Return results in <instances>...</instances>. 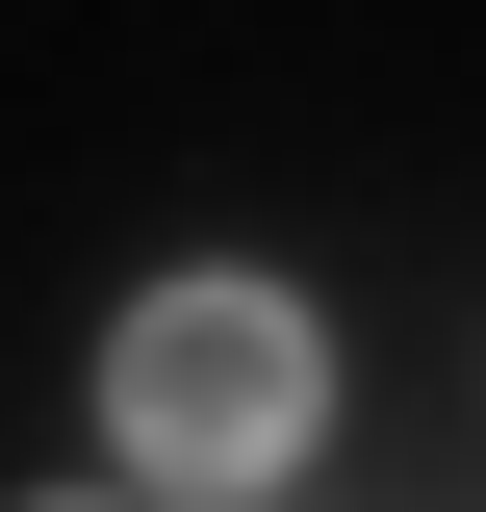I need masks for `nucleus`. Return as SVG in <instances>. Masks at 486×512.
<instances>
[{"mask_svg":"<svg viewBox=\"0 0 486 512\" xmlns=\"http://www.w3.org/2000/svg\"><path fill=\"white\" fill-rule=\"evenodd\" d=\"M307 384L333 359H307L282 282H154V308L103 333V436L154 461V487H282L307 461Z\"/></svg>","mask_w":486,"mask_h":512,"instance_id":"obj_1","label":"nucleus"},{"mask_svg":"<svg viewBox=\"0 0 486 512\" xmlns=\"http://www.w3.org/2000/svg\"><path fill=\"white\" fill-rule=\"evenodd\" d=\"M103 512H154V487H103Z\"/></svg>","mask_w":486,"mask_h":512,"instance_id":"obj_2","label":"nucleus"}]
</instances>
